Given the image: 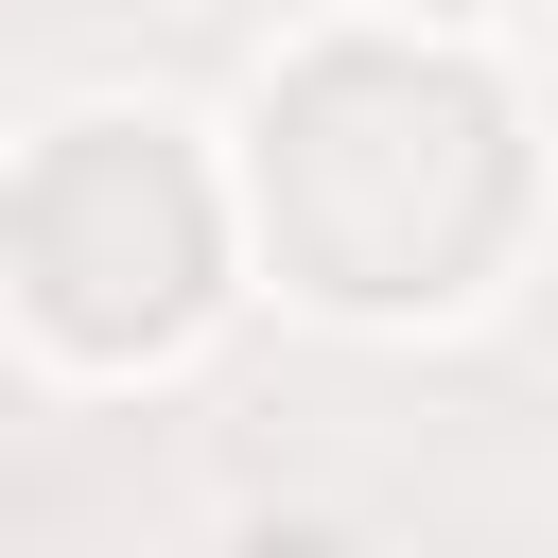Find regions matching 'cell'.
I'll return each mask as SVG.
<instances>
[{
	"label": "cell",
	"mask_w": 558,
	"mask_h": 558,
	"mask_svg": "<svg viewBox=\"0 0 558 558\" xmlns=\"http://www.w3.org/2000/svg\"><path fill=\"white\" fill-rule=\"evenodd\" d=\"M227 558H349V541H331V523H244Z\"/></svg>",
	"instance_id": "6da1fadb"
}]
</instances>
